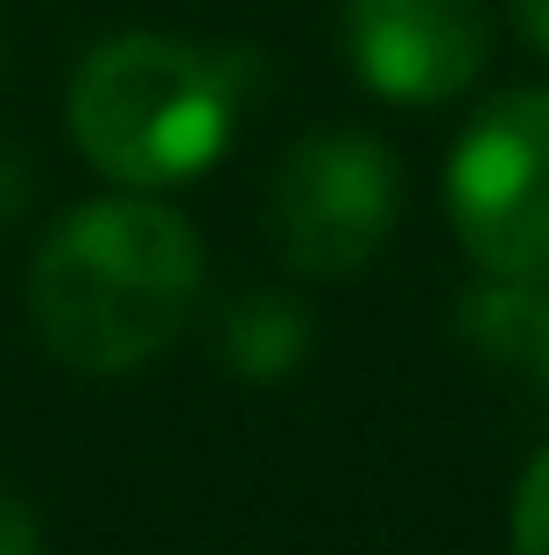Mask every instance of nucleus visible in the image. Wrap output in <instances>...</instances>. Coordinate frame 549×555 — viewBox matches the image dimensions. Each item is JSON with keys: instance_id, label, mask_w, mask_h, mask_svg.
Listing matches in <instances>:
<instances>
[{"instance_id": "obj_1", "label": "nucleus", "mask_w": 549, "mask_h": 555, "mask_svg": "<svg viewBox=\"0 0 549 555\" xmlns=\"http://www.w3.org/2000/svg\"><path fill=\"white\" fill-rule=\"evenodd\" d=\"M205 288V240L155 190L92 197L50 225L28 268L36 338L71 373H135L177 345Z\"/></svg>"}, {"instance_id": "obj_2", "label": "nucleus", "mask_w": 549, "mask_h": 555, "mask_svg": "<svg viewBox=\"0 0 549 555\" xmlns=\"http://www.w3.org/2000/svg\"><path fill=\"white\" fill-rule=\"evenodd\" d=\"M247 99V56L127 28L71 70V141L120 190H169L226 155Z\"/></svg>"}, {"instance_id": "obj_3", "label": "nucleus", "mask_w": 549, "mask_h": 555, "mask_svg": "<svg viewBox=\"0 0 549 555\" xmlns=\"http://www.w3.org/2000/svg\"><path fill=\"white\" fill-rule=\"evenodd\" d=\"M444 211L480 274L549 282V85L494 99L458 134Z\"/></svg>"}, {"instance_id": "obj_4", "label": "nucleus", "mask_w": 549, "mask_h": 555, "mask_svg": "<svg viewBox=\"0 0 549 555\" xmlns=\"http://www.w3.org/2000/svg\"><path fill=\"white\" fill-rule=\"evenodd\" d=\"M274 246L310 282H345L387 246L401 218V163L359 127H324L296 141L268 190Z\"/></svg>"}, {"instance_id": "obj_5", "label": "nucleus", "mask_w": 549, "mask_h": 555, "mask_svg": "<svg viewBox=\"0 0 549 555\" xmlns=\"http://www.w3.org/2000/svg\"><path fill=\"white\" fill-rule=\"evenodd\" d=\"M486 50V0H345V64L387 106H444L472 92Z\"/></svg>"}, {"instance_id": "obj_6", "label": "nucleus", "mask_w": 549, "mask_h": 555, "mask_svg": "<svg viewBox=\"0 0 549 555\" xmlns=\"http://www.w3.org/2000/svg\"><path fill=\"white\" fill-rule=\"evenodd\" d=\"M549 317V282H514V274H480L458 296V338L500 366H528Z\"/></svg>"}, {"instance_id": "obj_7", "label": "nucleus", "mask_w": 549, "mask_h": 555, "mask_svg": "<svg viewBox=\"0 0 549 555\" xmlns=\"http://www.w3.org/2000/svg\"><path fill=\"white\" fill-rule=\"evenodd\" d=\"M310 352V317L289 296H240L219 317V359L240 379H282Z\"/></svg>"}, {"instance_id": "obj_8", "label": "nucleus", "mask_w": 549, "mask_h": 555, "mask_svg": "<svg viewBox=\"0 0 549 555\" xmlns=\"http://www.w3.org/2000/svg\"><path fill=\"white\" fill-rule=\"evenodd\" d=\"M508 542H514V555H549V450H536V464L514 486Z\"/></svg>"}, {"instance_id": "obj_9", "label": "nucleus", "mask_w": 549, "mask_h": 555, "mask_svg": "<svg viewBox=\"0 0 549 555\" xmlns=\"http://www.w3.org/2000/svg\"><path fill=\"white\" fill-rule=\"evenodd\" d=\"M0 555H42V520L22 492L0 486Z\"/></svg>"}, {"instance_id": "obj_10", "label": "nucleus", "mask_w": 549, "mask_h": 555, "mask_svg": "<svg viewBox=\"0 0 549 555\" xmlns=\"http://www.w3.org/2000/svg\"><path fill=\"white\" fill-rule=\"evenodd\" d=\"M28 197H36V177H28V155L14 149V141H0V225H14V218L28 211Z\"/></svg>"}, {"instance_id": "obj_11", "label": "nucleus", "mask_w": 549, "mask_h": 555, "mask_svg": "<svg viewBox=\"0 0 549 555\" xmlns=\"http://www.w3.org/2000/svg\"><path fill=\"white\" fill-rule=\"evenodd\" d=\"M508 14H514V36L549 56V0H508Z\"/></svg>"}, {"instance_id": "obj_12", "label": "nucleus", "mask_w": 549, "mask_h": 555, "mask_svg": "<svg viewBox=\"0 0 549 555\" xmlns=\"http://www.w3.org/2000/svg\"><path fill=\"white\" fill-rule=\"evenodd\" d=\"M528 373L549 387V317H542V338H536V359H528Z\"/></svg>"}, {"instance_id": "obj_13", "label": "nucleus", "mask_w": 549, "mask_h": 555, "mask_svg": "<svg viewBox=\"0 0 549 555\" xmlns=\"http://www.w3.org/2000/svg\"><path fill=\"white\" fill-rule=\"evenodd\" d=\"M0 70H8V42H0Z\"/></svg>"}]
</instances>
